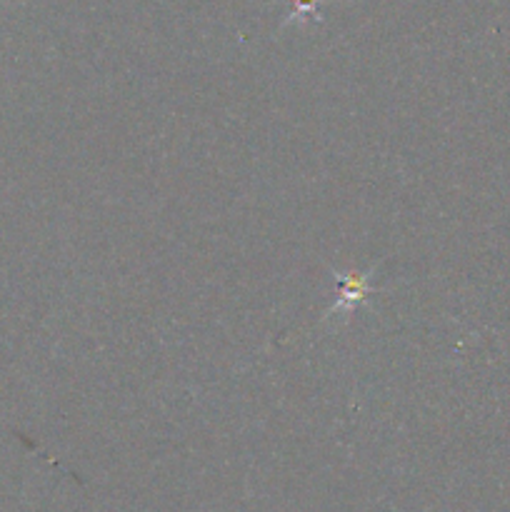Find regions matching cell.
Masks as SVG:
<instances>
[{
	"label": "cell",
	"instance_id": "cell-1",
	"mask_svg": "<svg viewBox=\"0 0 510 512\" xmlns=\"http://www.w3.org/2000/svg\"><path fill=\"white\" fill-rule=\"evenodd\" d=\"M340 283V298L335 300L333 308L328 310L325 318H333L335 313H350L358 303H363L370 293H373V280L370 275H358V273H338Z\"/></svg>",
	"mask_w": 510,
	"mask_h": 512
}]
</instances>
